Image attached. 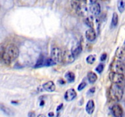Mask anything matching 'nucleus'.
<instances>
[{
    "label": "nucleus",
    "instance_id": "nucleus-1",
    "mask_svg": "<svg viewBox=\"0 0 125 117\" xmlns=\"http://www.w3.org/2000/svg\"><path fill=\"white\" fill-rule=\"evenodd\" d=\"M19 55V49L13 44H10L6 48L1 49L0 57L1 62L4 65H9L12 61L15 60Z\"/></svg>",
    "mask_w": 125,
    "mask_h": 117
},
{
    "label": "nucleus",
    "instance_id": "nucleus-2",
    "mask_svg": "<svg viewBox=\"0 0 125 117\" xmlns=\"http://www.w3.org/2000/svg\"><path fill=\"white\" fill-rule=\"evenodd\" d=\"M123 89L119 84H113L111 86L109 91V96L112 101L118 102L123 96Z\"/></svg>",
    "mask_w": 125,
    "mask_h": 117
},
{
    "label": "nucleus",
    "instance_id": "nucleus-3",
    "mask_svg": "<svg viewBox=\"0 0 125 117\" xmlns=\"http://www.w3.org/2000/svg\"><path fill=\"white\" fill-rule=\"evenodd\" d=\"M63 51L57 47H54L51 50V58L56 63H62Z\"/></svg>",
    "mask_w": 125,
    "mask_h": 117
},
{
    "label": "nucleus",
    "instance_id": "nucleus-4",
    "mask_svg": "<svg viewBox=\"0 0 125 117\" xmlns=\"http://www.w3.org/2000/svg\"><path fill=\"white\" fill-rule=\"evenodd\" d=\"M109 78L110 80L114 84H121L125 81V76L123 74L115 73L111 71L109 74Z\"/></svg>",
    "mask_w": 125,
    "mask_h": 117
},
{
    "label": "nucleus",
    "instance_id": "nucleus-5",
    "mask_svg": "<svg viewBox=\"0 0 125 117\" xmlns=\"http://www.w3.org/2000/svg\"><path fill=\"white\" fill-rule=\"evenodd\" d=\"M111 69L112 72L123 74L125 72V66L121 61L116 60L111 64Z\"/></svg>",
    "mask_w": 125,
    "mask_h": 117
},
{
    "label": "nucleus",
    "instance_id": "nucleus-6",
    "mask_svg": "<svg viewBox=\"0 0 125 117\" xmlns=\"http://www.w3.org/2000/svg\"><path fill=\"white\" fill-rule=\"evenodd\" d=\"M75 59V57L73 55L72 52L65 50L63 51V57H62V63L64 64H70L73 63Z\"/></svg>",
    "mask_w": 125,
    "mask_h": 117
},
{
    "label": "nucleus",
    "instance_id": "nucleus-7",
    "mask_svg": "<svg viewBox=\"0 0 125 117\" xmlns=\"http://www.w3.org/2000/svg\"><path fill=\"white\" fill-rule=\"evenodd\" d=\"M112 113L115 117H122L123 115V110L122 106L118 104H115L112 106Z\"/></svg>",
    "mask_w": 125,
    "mask_h": 117
},
{
    "label": "nucleus",
    "instance_id": "nucleus-8",
    "mask_svg": "<svg viewBox=\"0 0 125 117\" xmlns=\"http://www.w3.org/2000/svg\"><path fill=\"white\" fill-rule=\"evenodd\" d=\"M76 96L77 93L76 92L75 90L73 88H70L66 91L64 95V98L65 101L70 102V101H72L73 99H74Z\"/></svg>",
    "mask_w": 125,
    "mask_h": 117
},
{
    "label": "nucleus",
    "instance_id": "nucleus-9",
    "mask_svg": "<svg viewBox=\"0 0 125 117\" xmlns=\"http://www.w3.org/2000/svg\"><path fill=\"white\" fill-rule=\"evenodd\" d=\"M89 10H90V12L93 15H98L100 13V12H101V7H100V5L98 3L96 2V3L90 5Z\"/></svg>",
    "mask_w": 125,
    "mask_h": 117
},
{
    "label": "nucleus",
    "instance_id": "nucleus-10",
    "mask_svg": "<svg viewBox=\"0 0 125 117\" xmlns=\"http://www.w3.org/2000/svg\"><path fill=\"white\" fill-rule=\"evenodd\" d=\"M85 37L89 41H93L96 39V34L95 32V30L93 28L88 29L85 32Z\"/></svg>",
    "mask_w": 125,
    "mask_h": 117
},
{
    "label": "nucleus",
    "instance_id": "nucleus-11",
    "mask_svg": "<svg viewBox=\"0 0 125 117\" xmlns=\"http://www.w3.org/2000/svg\"><path fill=\"white\" fill-rule=\"evenodd\" d=\"M95 105L94 101L92 99L89 100L87 103L86 107H85V110H86L87 113L89 115H92L95 110Z\"/></svg>",
    "mask_w": 125,
    "mask_h": 117
},
{
    "label": "nucleus",
    "instance_id": "nucleus-12",
    "mask_svg": "<svg viewBox=\"0 0 125 117\" xmlns=\"http://www.w3.org/2000/svg\"><path fill=\"white\" fill-rule=\"evenodd\" d=\"M43 88L48 92H52L56 90V85L52 81H48L43 85Z\"/></svg>",
    "mask_w": 125,
    "mask_h": 117
},
{
    "label": "nucleus",
    "instance_id": "nucleus-13",
    "mask_svg": "<svg viewBox=\"0 0 125 117\" xmlns=\"http://www.w3.org/2000/svg\"><path fill=\"white\" fill-rule=\"evenodd\" d=\"M115 56L118 59L125 60V48H118L116 50Z\"/></svg>",
    "mask_w": 125,
    "mask_h": 117
},
{
    "label": "nucleus",
    "instance_id": "nucleus-14",
    "mask_svg": "<svg viewBox=\"0 0 125 117\" xmlns=\"http://www.w3.org/2000/svg\"><path fill=\"white\" fill-rule=\"evenodd\" d=\"M82 50H83L82 45H81V43H78L77 45H76L75 46H74L72 48V50H71V52L73 54V56L74 57H76V56H78L82 52Z\"/></svg>",
    "mask_w": 125,
    "mask_h": 117
},
{
    "label": "nucleus",
    "instance_id": "nucleus-15",
    "mask_svg": "<svg viewBox=\"0 0 125 117\" xmlns=\"http://www.w3.org/2000/svg\"><path fill=\"white\" fill-rule=\"evenodd\" d=\"M76 11L77 12V13H78V14H79V15L81 16L87 15L88 13V10L86 6L84 4H82Z\"/></svg>",
    "mask_w": 125,
    "mask_h": 117
},
{
    "label": "nucleus",
    "instance_id": "nucleus-16",
    "mask_svg": "<svg viewBox=\"0 0 125 117\" xmlns=\"http://www.w3.org/2000/svg\"><path fill=\"white\" fill-rule=\"evenodd\" d=\"M0 108H1V111L4 112V114H6V115L9 116V117H11V116H13L14 115L13 112L11 109H10L9 108H8L7 107L5 106L4 105H3L2 104H1L0 105Z\"/></svg>",
    "mask_w": 125,
    "mask_h": 117
},
{
    "label": "nucleus",
    "instance_id": "nucleus-17",
    "mask_svg": "<svg viewBox=\"0 0 125 117\" xmlns=\"http://www.w3.org/2000/svg\"><path fill=\"white\" fill-rule=\"evenodd\" d=\"M87 79L90 84H94L97 80L98 76L96 74V73H95L93 71H90L87 74Z\"/></svg>",
    "mask_w": 125,
    "mask_h": 117
},
{
    "label": "nucleus",
    "instance_id": "nucleus-18",
    "mask_svg": "<svg viewBox=\"0 0 125 117\" xmlns=\"http://www.w3.org/2000/svg\"><path fill=\"white\" fill-rule=\"evenodd\" d=\"M65 78L68 82H73L75 80V74L72 71H68L65 74Z\"/></svg>",
    "mask_w": 125,
    "mask_h": 117
},
{
    "label": "nucleus",
    "instance_id": "nucleus-19",
    "mask_svg": "<svg viewBox=\"0 0 125 117\" xmlns=\"http://www.w3.org/2000/svg\"><path fill=\"white\" fill-rule=\"evenodd\" d=\"M117 8L120 13H123L125 10V0L117 1Z\"/></svg>",
    "mask_w": 125,
    "mask_h": 117
},
{
    "label": "nucleus",
    "instance_id": "nucleus-20",
    "mask_svg": "<svg viewBox=\"0 0 125 117\" xmlns=\"http://www.w3.org/2000/svg\"><path fill=\"white\" fill-rule=\"evenodd\" d=\"M82 0H71V6L72 7L76 10L78 7L81 5Z\"/></svg>",
    "mask_w": 125,
    "mask_h": 117
},
{
    "label": "nucleus",
    "instance_id": "nucleus-21",
    "mask_svg": "<svg viewBox=\"0 0 125 117\" xmlns=\"http://www.w3.org/2000/svg\"><path fill=\"white\" fill-rule=\"evenodd\" d=\"M118 15L116 12L113 13L112 18V21H111V24L113 27H116L118 24Z\"/></svg>",
    "mask_w": 125,
    "mask_h": 117
},
{
    "label": "nucleus",
    "instance_id": "nucleus-22",
    "mask_svg": "<svg viewBox=\"0 0 125 117\" xmlns=\"http://www.w3.org/2000/svg\"><path fill=\"white\" fill-rule=\"evenodd\" d=\"M45 58L43 56H41V57H39V60L37 62L36 64L34 66L35 68H40V67H44V63H45Z\"/></svg>",
    "mask_w": 125,
    "mask_h": 117
},
{
    "label": "nucleus",
    "instance_id": "nucleus-23",
    "mask_svg": "<svg viewBox=\"0 0 125 117\" xmlns=\"http://www.w3.org/2000/svg\"><path fill=\"white\" fill-rule=\"evenodd\" d=\"M56 62L51 58H45L44 66H46V67H51V66H53L54 65H56Z\"/></svg>",
    "mask_w": 125,
    "mask_h": 117
},
{
    "label": "nucleus",
    "instance_id": "nucleus-24",
    "mask_svg": "<svg viewBox=\"0 0 125 117\" xmlns=\"http://www.w3.org/2000/svg\"><path fill=\"white\" fill-rule=\"evenodd\" d=\"M96 60V56L95 55H89L86 58V62L89 64H93Z\"/></svg>",
    "mask_w": 125,
    "mask_h": 117
},
{
    "label": "nucleus",
    "instance_id": "nucleus-25",
    "mask_svg": "<svg viewBox=\"0 0 125 117\" xmlns=\"http://www.w3.org/2000/svg\"><path fill=\"white\" fill-rule=\"evenodd\" d=\"M92 17H88L85 20V23L87 24V25L89 26V27H90L91 28H94V20H93ZM94 29V28H93Z\"/></svg>",
    "mask_w": 125,
    "mask_h": 117
},
{
    "label": "nucleus",
    "instance_id": "nucleus-26",
    "mask_svg": "<svg viewBox=\"0 0 125 117\" xmlns=\"http://www.w3.org/2000/svg\"><path fill=\"white\" fill-rule=\"evenodd\" d=\"M96 69V71L98 72V73L101 74L104 69V65L103 64V63H100V64L96 67V69Z\"/></svg>",
    "mask_w": 125,
    "mask_h": 117
},
{
    "label": "nucleus",
    "instance_id": "nucleus-27",
    "mask_svg": "<svg viewBox=\"0 0 125 117\" xmlns=\"http://www.w3.org/2000/svg\"><path fill=\"white\" fill-rule=\"evenodd\" d=\"M86 85H87V84L85 82H84L81 83V84H79L78 87V91H81V90H83V89H84V88L86 87Z\"/></svg>",
    "mask_w": 125,
    "mask_h": 117
},
{
    "label": "nucleus",
    "instance_id": "nucleus-28",
    "mask_svg": "<svg viewBox=\"0 0 125 117\" xmlns=\"http://www.w3.org/2000/svg\"><path fill=\"white\" fill-rule=\"evenodd\" d=\"M95 88L92 87L91 88L89 89V91H87V95L89 96H91L95 93Z\"/></svg>",
    "mask_w": 125,
    "mask_h": 117
},
{
    "label": "nucleus",
    "instance_id": "nucleus-29",
    "mask_svg": "<svg viewBox=\"0 0 125 117\" xmlns=\"http://www.w3.org/2000/svg\"><path fill=\"white\" fill-rule=\"evenodd\" d=\"M106 58H107V54L106 53L103 54L101 56V57H100V60H101V61H103V62L106 60Z\"/></svg>",
    "mask_w": 125,
    "mask_h": 117
},
{
    "label": "nucleus",
    "instance_id": "nucleus-30",
    "mask_svg": "<svg viewBox=\"0 0 125 117\" xmlns=\"http://www.w3.org/2000/svg\"><path fill=\"white\" fill-rule=\"evenodd\" d=\"M28 117H35V113L34 112H32V111H31L28 113Z\"/></svg>",
    "mask_w": 125,
    "mask_h": 117
},
{
    "label": "nucleus",
    "instance_id": "nucleus-31",
    "mask_svg": "<svg viewBox=\"0 0 125 117\" xmlns=\"http://www.w3.org/2000/svg\"><path fill=\"white\" fill-rule=\"evenodd\" d=\"M62 107H63V104H61L59 105V106H58V107H57V109H56V111H57V113L59 112V111L61 110V109L62 108Z\"/></svg>",
    "mask_w": 125,
    "mask_h": 117
},
{
    "label": "nucleus",
    "instance_id": "nucleus-32",
    "mask_svg": "<svg viewBox=\"0 0 125 117\" xmlns=\"http://www.w3.org/2000/svg\"><path fill=\"white\" fill-rule=\"evenodd\" d=\"M87 0H84V2H86ZM96 1H97V0H89V4H94V3H96Z\"/></svg>",
    "mask_w": 125,
    "mask_h": 117
},
{
    "label": "nucleus",
    "instance_id": "nucleus-33",
    "mask_svg": "<svg viewBox=\"0 0 125 117\" xmlns=\"http://www.w3.org/2000/svg\"><path fill=\"white\" fill-rule=\"evenodd\" d=\"M54 116V114L53 112H50L48 113V117H53Z\"/></svg>",
    "mask_w": 125,
    "mask_h": 117
},
{
    "label": "nucleus",
    "instance_id": "nucleus-34",
    "mask_svg": "<svg viewBox=\"0 0 125 117\" xmlns=\"http://www.w3.org/2000/svg\"><path fill=\"white\" fill-rule=\"evenodd\" d=\"M44 104H45V101H41V102H40V106H44Z\"/></svg>",
    "mask_w": 125,
    "mask_h": 117
},
{
    "label": "nucleus",
    "instance_id": "nucleus-35",
    "mask_svg": "<svg viewBox=\"0 0 125 117\" xmlns=\"http://www.w3.org/2000/svg\"><path fill=\"white\" fill-rule=\"evenodd\" d=\"M37 117H45V116L44 115L40 114V115H39L37 116Z\"/></svg>",
    "mask_w": 125,
    "mask_h": 117
},
{
    "label": "nucleus",
    "instance_id": "nucleus-36",
    "mask_svg": "<svg viewBox=\"0 0 125 117\" xmlns=\"http://www.w3.org/2000/svg\"><path fill=\"white\" fill-rule=\"evenodd\" d=\"M102 1H109V0H102Z\"/></svg>",
    "mask_w": 125,
    "mask_h": 117
}]
</instances>
